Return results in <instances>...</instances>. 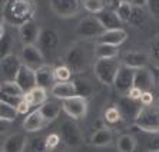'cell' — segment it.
<instances>
[{"label": "cell", "instance_id": "cell-34", "mask_svg": "<svg viewBox=\"0 0 159 152\" xmlns=\"http://www.w3.org/2000/svg\"><path fill=\"white\" fill-rule=\"evenodd\" d=\"M115 13L118 15V17L122 20V22H129L130 13H132V6H130L126 0H120L119 4L116 6Z\"/></svg>", "mask_w": 159, "mask_h": 152}, {"label": "cell", "instance_id": "cell-42", "mask_svg": "<svg viewBox=\"0 0 159 152\" xmlns=\"http://www.w3.org/2000/svg\"><path fill=\"white\" fill-rule=\"evenodd\" d=\"M148 10L151 13V16H153L155 19L159 20V0H148Z\"/></svg>", "mask_w": 159, "mask_h": 152}, {"label": "cell", "instance_id": "cell-52", "mask_svg": "<svg viewBox=\"0 0 159 152\" xmlns=\"http://www.w3.org/2000/svg\"><path fill=\"white\" fill-rule=\"evenodd\" d=\"M0 89H2V82H0Z\"/></svg>", "mask_w": 159, "mask_h": 152}, {"label": "cell", "instance_id": "cell-41", "mask_svg": "<svg viewBox=\"0 0 159 152\" xmlns=\"http://www.w3.org/2000/svg\"><path fill=\"white\" fill-rule=\"evenodd\" d=\"M30 149L33 152H44L46 151V144H44L43 138H36V139H32L30 142Z\"/></svg>", "mask_w": 159, "mask_h": 152}, {"label": "cell", "instance_id": "cell-37", "mask_svg": "<svg viewBox=\"0 0 159 152\" xmlns=\"http://www.w3.org/2000/svg\"><path fill=\"white\" fill-rule=\"evenodd\" d=\"M0 92L9 93V95H16V96H25V93L22 92V89L19 88L17 83H16L15 81L2 83V89H0Z\"/></svg>", "mask_w": 159, "mask_h": 152}, {"label": "cell", "instance_id": "cell-38", "mask_svg": "<svg viewBox=\"0 0 159 152\" xmlns=\"http://www.w3.org/2000/svg\"><path fill=\"white\" fill-rule=\"evenodd\" d=\"M60 141H62V138L59 136L57 134H50L46 136L44 139V144H46V151H53L59 146Z\"/></svg>", "mask_w": 159, "mask_h": 152}, {"label": "cell", "instance_id": "cell-23", "mask_svg": "<svg viewBox=\"0 0 159 152\" xmlns=\"http://www.w3.org/2000/svg\"><path fill=\"white\" fill-rule=\"evenodd\" d=\"M96 17L99 19V22L102 23V26L105 27V30L122 27V20L118 17V15H116L113 10H106V9H103L102 12L96 13Z\"/></svg>", "mask_w": 159, "mask_h": 152}, {"label": "cell", "instance_id": "cell-46", "mask_svg": "<svg viewBox=\"0 0 159 152\" xmlns=\"http://www.w3.org/2000/svg\"><path fill=\"white\" fill-rule=\"evenodd\" d=\"M141 95H142V90L138 89V88H135V86H132V88L129 89V92L126 93V96L130 98V99H133V100H139L141 99Z\"/></svg>", "mask_w": 159, "mask_h": 152}, {"label": "cell", "instance_id": "cell-14", "mask_svg": "<svg viewBox=\"0 0 159 152\" xmlns=\"http://www.w3.org/2000/svg\"><path fill=\"white\" fill-rule=\"evenodd\" d=\"M36 85L39 88H43L46 90H50L53 85L56 83L55 73H53V66H50L49 63H44L43 66L37 67L36 71Z\"/></svg>", "mask_w": 159, "mask_h": 152}, {"label": "cell", "instance_id": "cell-50", "mask_svg": "<svg viewBox=\"0 0 159 152\" xmlns=\"http://www.w3.org/2000/svg\"><path fill=\"white\" fill-rule=\"evenodd\" d=\"M4 32H6V27H4V25L2 22H0V37L4 35Z\"/></svg>", "mask_w": 159, "mask_h": 152}, {"label": "cell", "instance_id": "cell-3", "mask_svg": "<svg viewBox=\"0 0 159 152\" xmlns=\"http://www.w3.org/2000/svg\"><path fill=\"white\" fill-rule=\"evenodd\" d=\"M120 65L122 63L116 58H113V59H96L95 65H93V73L100 83H103L106 86H113L116 73H118Z\"/></svg>", "mask_w": 159, "mask_h": 152}, {"label": "cell", "instance_id": "cell-19", "mask_svg": "<svg viewBox=\"0 0 159 152\" xmlns=\"http://www.w3.org/2000/svg\"><path fill=\"white\" fill-rule=\"evenodd\" d=\"M138 102L139 100H133L130 98H128L126 95H122V98L118 102V108L120 111V113H122V118L135 121V118L138 116V113H139V111L142 108L138 105Z\"/></svg>", "mask_w": 159, "mask_h": 152}, {"label": "cell", "instance_id": "cell-26", "mask_svg": "<svg viewBox=\"0 0 159 152\" xmlns=\"http://www.w3.org/2000/svg\"><path fill=\"white\" fill-rule=\"evenodd\" d=\"M25 99L29 102V105L32 108L40 106V105H43L44 102L48 100V90L36 86L34 89H32L30 92H27L26 95H25Z\"/></svg>", "mask_w": 159, "mask_h": 152}, {"label": "cell", "instance_id": "cell-17", "mask_svg": "<svg viewBox=\"0 0 159 152\" xmlns=\"http://www.w3.org/2000/svg\"><path fill=\"white\" fill-rule=\"evenodd\" d=\"M126 39H128V32L125 29H122V27H119V29L105 30L103 33L98 37V43H107V45L120 46Z\"/></svg>", "mask_w": 159, "mask_h": 152}, {"label": "cell", "instance_id": "cell-47", "mask_svg": "<svg viewBox=\"0 0 159 152\" xmlns=\"http://www.w3.org/2000/svg\"><path fill=\"white\" fill-rule=\"evenodd\" d=\"M132 7H145L148 4V0H126Z\"/></svg>", "mask_w": 159, "mask_h": 152}, {"label": "cell", "instance_id": "cell-13", "mask_svg": "<svg viewBox=\"0 0 159 152\" xmlns=\"http://www.w3.org/2000/svg\"><path fill=\"white\" fill-rule=\"evenodd\" d=\"M20 59H22V63L27 65L29 67L34 69L36 71L37 67L43 66L46 60H44L42 52L39 50L36 45H26L22 50V55H20Z\"/></svg>", "mask_w": 159, "mask_h": 152}, {"label": "cell", "instance_id": "cell-12", "mask_svg": "<svg viewBox=\"0 0 159 152\" xmlns=\"http://www.w3.org/2000/svg\"><path fill=\"white\" fill-rule=\"evenodd\" d=\"M15 82L17 83V86L22 89V92L26 95L27 92H30L32 89L36 88V73H34V69L29 67L27 65L22 63V66L19 69L17 75L15 78Z\"/></svg>", "mask_w": 159, "mask_h": 152}, {"label": "cell", "instance_id": "cell-11", "mask_svg": "<svg viewBox=\"0 0 159 152\" xmlns=\"http://www.w3.org/2000/svg\"><path fill=\"white\" fill-rule=\"evenodd\" d=\"M135 71L132 67H128L125 65H120L118 73H116L113 86L120 95H126L129 92V89L133 86V79H135Z\"/></svg>", "mask_w": 159, "mask_h": 152}, {"label": "cell", "instance_id": "cell-18", "mask_svg": "<svg viewBox=\"0 0 159 152\" xmlns=\"http://www.w3.org/2000/svg\"><path fill=\"white\" fill-rule=\"evenodd\" d=\"M22 125L23 129L27 131V132H37V131L43 129L44 126L48 125V122H46V119L43 118V115L40 113L39 108H37V109L27 113V116L25 118Z\"/></svg>", "mask_w": 159, "mask_h": 152}, {"label": "cell", "instance_id": "cell-28", "mask_svg": "<svg viewBox=\"0 0 159 152\" xmlns=\"http://www.w3.org/2000/svg\"><path fill=\"white\" fill-rule=\"evenodd\" d=\"M75 82V88H76V96H82L88 99L89 96H92L93 93V86L92 83L85 78H78Z\"/></svg>", "mask_w": 159, "mask_h": 152}, {"label": "cell", "instance_id": "cell-48", "mask_svg": "<svg viewBox=\"0 0 159 152\" xmlns=\"http://www.w3.org/2000/svg\"><path fill=\"white\" fill-rule=\"evenodd\" d=\"M11 121H7V119H2L0 118V134H4L6 131L10 128Z\"/></svg>", "mask_w": 159, "mask_h": 152}, {"label": "cell", "instance_id": "cell-15", "mask_svg": "<svg viewBox=\"0 0 159 152\" xmlns=\"http://www.w3.org/2000/svg\"><path fill=\"white\" fill-rule=\"evenodd\" d=\"M40 32H42V29L37 26L33 20L25 23L22 26H19V36H20V40H22V43L25 46L26 45H36Z\"/></svg>", "mask_w": 159, "mask_h": 152}, {"label": "cell", "instance_id": "cell-33", "mask_svg": "<svg viewBox=\"0 0 159 152\" xmlns=\"http://www.w3.org/2000/svg\"><path fill=\"white\" fill-rule=\"evenodd\" d=\"M53 73H55L56 82H67V81H70L73 72L66 65H57V66L53 67Z\"/></svg>", "mask_w": 159, "mask_h": 152}, {"label": "cell", "instance_id": "cell-35", "mask_svg": "<svg viewBox=\"0 0 159 152\" xmlns=\"http://www.w3.org/2000/svg\"><path fill=\"white\" fill-rule=\"evenodd\" d=\"M17 115L19 113H17L15 106H11V105L0 100V118L7 119V121H11V122H13V121L17 118Z\"/></svg>", "mask_w": 159, "mask_h": 152}, {"label": "cell", "instance_id": "cell-27", "mask_svg": "<svg viewBox=\"0 0 159 152\" xmlns=\"http://www.w3.org/2000/svg\"><path fill=\"white\" fill-rule=\"evenodd\" d=\"M39 111H40V113L43 115V118L46 119V122L49 123L59 116L60 111H62V105L56 104V102H48V100H46L43 105L39 106Z\"/></svg>", "mask_w": 159, "mask_h": 152}, {"label": "cell", "instance_id": "cell-30", "mask_svg": "<svg viewBox=\"0 0 159 152\" xmlns=\"http://www.w3.org/2000/svg\"><path fill=\"white\" fill-rule=\"evenodd\" d=\"M13 50V37L9 30L4 32V35L0 37V59L7 55H11Z\"/></svg>", "mask_w": 159, "mask_h": 152}, {"label": "cell", "instance_id": "cell-20", "mask_svg": "<svg viewBox=\"0 0 159 152\" xmlns=\"http://www.w3.org/2000/svg\"><path fill=\"white\" fill-rule=\"evenodd\" d=\"M149 59H151L149 55L145 52H126L120 63L132 69H141V67H146Z\"/></svg>", "mask_w": 159, "mask_h": 152}, {"label": "cell", "instance_id": "cell-53", "mask_svg": "<svg viewBox=\"0 0 159 152\" xmlns=\"http://www.w3.org/2000/svg\"><path fill=\"white\" fill-rule=\"evenodd\" d=\"M0 152H3V149H0Z\"/></svg>", "mask_w": 159, "mask_h": 152}, {"label": "cell", "instance_id": "cell-4", "mask_svg": "<svg viewBox=\"0 0 159 152\" xmlns=\"http://www.w3.org/2000/svg\"><path fill=\"white\" fill-rule=\"evenodd\" d=\"M133 122L141 131L149 132V134L159 132V108L151 106V105L142 106Z\"/></svg>", "mask_w": 159, "mask_h": 152}, {"label": "cell", "instance_id": "cell-10", "mask_svg": "<svg viewBox=\"0 0 159 152\" xmlns=\"http://www.w3.org/2000/svg\"><path fill=\"white\" fill-rule=\"evenodd\" d=\"M80 0H50L53 13L60 17H73L80 10Z\"/></svg>", "mask_w": 159, "mask_h": 152}, {"label": "cell", "instance_id": "cell-36", "mask_svg": "<svg viewBox=\"0 0 159 152\" xmlns=\"http://www.w3.org/2000/svg\"><path fill=\"white\" fill-rule=\"evenodd\" d=\"M82 6L85 7V10H88L89 13H99L105 9V0H83Z\"/></svg>", "mask_w": 159, "mask_h": 152}, {"label": "cell", "instance_id": "cell-43", "mask_svg": "<svg viewBox=\"0 0 159 152\" xmlns=\"http://www.w3.org/2000/svg\"><path fill=\"white\" fill-rule=\"evenodd\" d=\"M149 58H152V59H153L159 65V37H156L155 40L152 42V45H151V55H149Z\"/></svg>", "mask_w": 159, "mask_h": 152}, {"label": "cell", "instance_id": "cell-40", "mask_svg": "<svg viewBox=\"0 0 159 152\" xmlns=\"http://www.w3.org/2000/svg\"><path fill=\"white\" fill-rule=\"evenodd\" d=\"M146 151L159 152V132H155V134L149 138L148 144H146Z\"/></svg>", "mask_w": 159, "mask_h": 152}, {"label": "cell", "instance_id": "cell-1", "mask_svg": "<svg viewBox=\"0 0 159 152\" xmlns=\"http://www.w3.org/2000/svg\"><path fill=\"white\" fill-rule=\"evenodd\" d=\"M2 15L9 25L19 27L34 19L36 3L33 0H7L3 4Z\"/></svg>", "mask_w": 159, "mask_h": 152}, {"label": "cell", "instance_id": "cell-51", "mask_svg": "<svg viewBox=\"0 0 159 152\" xmlns=\"http://www.w3.org/2000/svg\"><path fill=\"white\" fill-rule=\"evenodd\" d=\"M3 2H2V0H0V12H2V10H3Z\"/></svg>", "mask_w": 159, "mask_h": 152}, {"label": "cell", "instance_id": "cell-5", "mask_svg": "<svg viewBox=\"0 0 159 152\" xmlns=\"http://www.w3.org/2000/svg\"><path fill=\"white\" fill-rule=\"evenodd\" d=\"M103 32L105 27L102 26V23L99 22L96 16H86V17L80 19V22L76 27L78 36L83 37V39H95V37L98 39Z\"/></svg>", "mask_w": 159, "mask_h": 152}, {"label": "cell", "instance_id": "cell-21", "mask_svg": "<svg viewBox=\"0 0 159 152\" xmlns=\"http://www.w3.org/2000/svg\"><path fill=\"white\" fill-rule=\"evenodd\" d=\"M50 93H52L55 98L63 100L67 99V98L76 96V88H75V82L67 81V82H56L53 88L50 89Z\"/></svg>", "mask_w": 159, "mask_h": 152}, {"label": "cell", "instance_id": "cell-29", "mask_svg": "<svg viewBox=\"0 0 159 152\" xmlns=\"http://www.w3.org/2000/svg\"><path fill=\"white\" fill-rule=\"evenodd\" d=\"M116 146H118L119 152H135L136 141H135V138L132 135H120Z\"/></svg>", "mask_w": 159, "mask_h": 152}, {"label": "cell", "instance_id": "cell-25", "mask_svg": "<svg viewBox=\"0 0 159 152\" xmlns=\"http://www.w3.org/2000/svg\"><path fill=\"white\" fill-rule=\"evenodd\" d=\"M112 141H113V132H112L109 128L96 129V132L90 138V144H92L93 146H99V148L111 145Z\"/></svg>", "mask_w": 159, "mask_h": 152}, {"label": "cell", "instance_id": "cell-49", "mask_svg": "<svg viewBox=\"0 0 159 152\" xmlns=\"http://www.w3.org/2000/svg\"><path fill=\"white\" fill-rule=\"evenodd\" d=\"M95 128H96V129H102V128H106V126H105V123H103V119H98L96 122H95Z\"/></svg>", "mask_w": 159, "mask_h": 152}, {"label": "cell", "instance_id": "cell-39", "mask_svg": "<svg viewBox=\"0 0 159 152\" xmlns=\"http://www.w3.org/2000/svg\"><path fill=\"white\" fill-rule=\"evenodd\" d=\"M23 99V96H16V95H9V93H3L0 92V100L2 102H6V104L11 105V106H17L19 102Z\"/></svg>", "mask_w": 159, "mask_h": 152}, {"label": "cell", "instance_id": "cell-22", "mask_svg": "<svg viewBox=\"0 0 159 152\" xmlns=\"http://www.w3.org/2000/svg\"><path fill=\"white\" fill-rule=\"evenodd\" d=\"M26 145H27L26 135L15 134V135H10L4 141L2 149H3V152H23L25 148H26Z\"/></svg>", "mask_w": 159, "mask_h": 152}, {"label": "cell", "instance_id": "cell-7", "mask_svg": "<svg viewBox=\"0 0 159 152\" xmlns=\"http://www.w3.org/2000/svg\"><path fill=\"white\" fill-rule=\"evenodd\" d=\"M65 65L69 66L72 72H82L86 67V62H88V56H86L85 49L80 45H73L66 53L65 58Z\"/></svg>", "mask_w": 159, "mask_h": 152}, {"label": "cell", "instance_id": "cell-31", "mask_svg": "<svg viewBox=\"0 0 159 152\" xmlns=\"http://www.w3.org/2000/svg\"><path fill=\"white\" fill-rule=\"evenodd\" d=\"M148 13L143 10V7H132V13L129 17V23L132 26H143L146 22Z\"/></svg>", "mask_w": 159, "mask_h": 152}, {"label": "cell", "instance_id": "cell-2", "mask_svg": "<svg viewBox=\"0 0 159 152\" xmlns=\"http://www.w3.org/2000/svg\"><path fill=\"white\" fill-rule=\"evenodd\" d=\"M36 46L42 52L46 62H52L57 58L59 50V33L53 29H42Z\"/></svg>", "mask_w": 159, "mask_h": 152}, {"label": "cell", "instance_id": "cell-44", "mask_svg": "<svg viewBox=\"0 0 159 152\" xmlns=\"http://www.w3.org/2000/svg\"><path fill=\"white\" fill-rule=\"evenodd\" d=\"M30 105H29V102H27L26 99H25V96H23V99L19 102V105L16 106V111H17V113L19 115H26V113H29L30 112Z\"/></svg>", "mask_w": 159, "mask_h": 152}, {"label": "cell", "instance_id": "cell-9", "mask_svg": "<svg viewBox=\"0 0 159 152\" xmlns=\"http://www.w3.org/2000/svg\"><path fill=\"white\" fill-rule=\"evenodd\" d=\"M22 66V59L16 55H7L0 59V76L4 82L15 81L19 69Z\"/></svg>", "mask_w": 159, "mask_h": 152}, {"label": "cell", "instance_id": "cell-6", "mask_svg": "<svg viewBox=\"0 0 159 152\" xmlns=\"http://www.w3.org/2000/svg\"><path fill=\"white\" fill-rule=\"evenodd\" d=\"M62 109L72 119H83L88 115V100L82 96H72L62 100Z\"/></svg>", "mask_w": 159, "mask_h": 152}, {"label": "cell", "instance_id": "cell-16", "mask_svg": "<svg viewBox=\"0 0 159 152\" xmlns=\"http://www.w3.org/2000/svg\"><path fill=\"white\" fill-rule=\"evenodd\" d=\"M153 85H155V81H153V75L149 69L146 67H141V69H136L135 71V79H133V86L141 89L142 92H146V90L153 89Z\"/></svg>", "mask_w": 159, "mask_h": 152}, {"label": "cell", "instance_id": "cell-45", "mask_svg": "<svg viewBox=\"0 0 159 152\" xmlns=\"http://www.w3.org/2000/svg\"><path fill=\"white\" fill-rule=\"evenodd\" d=\"M139 102H141L143 106H149V105H152V102H153V96H152V92H151V90L142 92Z\"/></svg>", "mask_w": 159, "mask_h": 152}, {"label": "cell", "instance_id": "cell-8", "mask_svg": "<svg viewBox=\"0 0 159 152\" xmlns=\"http://www.w3.org/2000/svg\"><path fill=\"white\" fill-rule=\"evenodd\" d=\"M60 138L67 146H72V148H78L83 142L80 128L73 121H66V122L62 123V126H60Z\"/></svg>", "mask_w": 159, "mask_h": 152}, {"label": "cell", "instance_id": "cell-32", "mask_svg": "<svg viewBox=\"0 0 159 152\" xmlns=\"http://www.w3.org/2000/svg\"><path fill=\"white\" fill-rule=\"evenodd\" d=\"M120 119H122V113H120L118 106L107 108L103 113V121L106 123H109V125H116Z\"/></svg>", "mask_w": 159, "mask_h": 152}, {"label": "cell", "instance_id": "cell-24", "mask_svg": "<svg viewBox=\"0 0 159 152\" xmlns=\"http://www.w3.org/2000/svg\"><path fill=\"white\" fill-rule=\"evenodd\" d=\"M119 55V46L107 45V43H98L93 49V56L96 59H113Z\"/></svg>", "mask_w": 159, "mask_h": 152}]
</instances>
